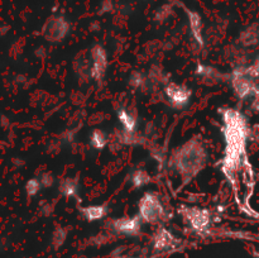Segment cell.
<instances>
[{"mask_svg":"<svg viewBox=\"0 0 259 258\" xmlns=\"http://www.w3.org/2000/svg\"><path fill=\"white\" fill-rule=\"evenodd\" d=\"M222 133L225 138L224 157L222 159V172L228 181L237 185L238 169L247 164V137L248 125L244 115L235 109H225L223 111Z\"/></svg>","mask_w":259,"mask_h":258,"instance_id":"cell-1","label":"cell"},{"mask_svg":"<svg viewBox=\"0 0 259 258\" xmlns=\"http://www.w3.org/2000/svg\"><path fill=\"white\" fill-rule=\"evenodd\" d=\"M206 159L207 154L204 144L199 139H190L175 151L172 164L182 179L189 182L204 168Z\"/></svg>","mask_w":259,"mask_h":258,"instance_id":"cell-2","label":"cell"},{"mask_svg":"<svg viewBox=\"0 0 259 258\" xmlns=\"http://www.w3.org/2000/svg\"><path fill=\"white\" fill-rule=\"evenodd\" d=\"M139 217L144 223L156 224L166 219L163 204L153 192H146L139 201Z\"/></svg>","mask_w":259,"mask_h":258,"instance_id":"cell-3","label":"cell"},{"mask_svg":"<svg viewBox=\"0 0 259 258\" xmlns=\"http://www.w3.org/2000/svg\"><path fill=\"white\" fill-rule=\"evenodd\" d=\"M181 214L196 234L201 237L209 234L212 225V214L210 210L202 207H184L181 209Z\"/></svg>","mask_w":259,"mask_h":258,"instance_id":"cell-4","label":"cell"},{"mask_svg":"<svg viewBox=\"0 0 259 258\" xmlns=\"http://www.w3.org/2000/svg\"><path fill=\"white\" fill-rule=\"evenodd\" d=\"M164 94H166L169 104L177 110H181L185 106H187V104L191 100L192 90L186 85L171 82L164 88Z\"/></svg>","mask_w":259,"mask_h":258,"instance_id":"cell-5","label":"cell"},{"mask_svg":"<svg viewBox=\"0 0 259 258\" xmlns=\"http://www.w3.org/2000/svg\"><path fill=\"white\" fill-rule=\"evenodd\" d=\"M90 67H89V72L90 76L95 81L100 82L103 81L104 76L106 73V68H108V55L104 47L100 45L94 46L90 53Z\"/></svg>","mask_w":259,"mask_h":258,"instance_id":"cell-6","label":"cell"},{"mask_svg":"<svg viewBox=\"0 0 259 258\" xmlns=\"http://www.w3.org/2000/svg\"><path fill=\"white\" fill-rule=\"evenodd\" d=\"M180 245V239H177L168 229L166 228H159L154 233L152 238V247L156 252H171L175 250Z\"/></svg>","mask_w":259,"mask_h":258,"instance_id":"cell-7","label":"cell"},{"mask_svg":"<svg viewBox=\"0 0 259 258\" xmlns=\"http://www.w3.org/2000/svg\"><path fill=\"white\" fill-rule=\"evenodd\" d=\"M142 223L143 220L141 219L139 215L136 217H125V218H119L115 219L111 224L114 232H116L118 234L126 235V237H136L141 233Z\"/></svg>","mask_w":259,"mask_h":258,"instance_id":"cell-8","label":"cell"},{"mask_svg":"<svg viewBox=\"0 0 259 258\" xmlns=\"http://www.w3.org/2000/svg\"><path fill=\"white\" fill-rule=\"evenodd\" d=\"M67 33L68 24L62 18H58L57 20H50L43 29V35L50 42H60L66 37Z\"/></svg>","mask_w":259,"mask_h":258,"instance_id":"cell-9","label":"cell"},{"mask_svg":"<svg viewBox=\"0 0 259 258\" xmlns=\"http://www.w3.org/2000/svg\"><path fill=\"white\" fill-rule=\"evenodd\" d=\"M190 19V27H191V33L194 35V39L196 40L200 47H204V38H202V23L201 18L197 13L187 10Z\"/></svg>","mask_w":259,"mask_h":258,"instance_id":"cell-10","label":"cell"},{"mask_svg":"<svg viewBox=\"0 0 259 258\" xmlns=\"http://www.w3.org/2000/svg\"><path fill=\"white\" fill-rule=\"evenodd\" d=\"M113 258H151L146 249L137 247H120L113 253Z\"/></svg>","mask_w":259,"mask_h":258,"instance_id":"cell-11","label":"cell"},{"mask_svg":"<svg viewBox=\"0 0 259 258\" xmlns=\"http://www.w3.org/2000/svg\"><path fill=\"white\" fill-rule=\"evenodd\" d=\"M81 212L88 222H96L105 218V215L108 214V207L105 205H93V206L82 207Z\"/></svg>","mask_w":259,"mask_h":258,"instance_id":"cell-12","label":"cell"},{"mask_svg":"<svg viewBox=\"0 0 259 258\" xmlns=\"http://www.w3.org/2000/svg\"><path fill=\"white\" fill-rule=\"evenodd\" d=\"M118 119L119 123L123 126L124 132H129V133H136L137 131V119L131 111H128L126 109H120L118 110Z\"/></svg>","mask_w":259,"mask_h":258,"instance_id":"cell-13","label":"cell"},{"mask_svg":"<svg viewBox=\"0 0 259 258\" xmlns=\"http://www.w3.org/2000/svg\"><path fill=\"white\" fill-rule=\"evenodd\" d=\"M60 192L66 197H75L77 196L78 192V182L75 179H63L60 182Z\"/></svg>","mask_w":259,"mask_h":258,"instance_id":"cell-14","label":"cell"},{"mask_svg":"<svg viewBox=\"0 0 259 258\" xmlns=\"http://www.w3.org/2000/svg\"><path fill=\"white\" fill-rule=\"evenodd\" d=\"M108 144V136L101 129H94L90 136V146L95 149H103Z\"/></svg>","mask_w":259,"mask_h":258,"instance_id":"cell-15","label":"cell"},{"mask_svg":"<svg viewBox=\"0 0 259 258\" xmlns=\"http://www.w3.org/2000/svg\"><path fill=\"white\" fill-rule=\"evenodd\" d=\"M149 182H151V176H149L148 172L144 171V169H138V171H136L132 175V184H133V186L137 187V189H138V187L146 186Z\"/></svg>","mask_w":259,"mask_h":258,"instance_id":"cell-16","label":"cell"},{"mask_svg":"<svg viewBox=\"0 0 259 258\" xmlns=\"http://www.w3.org/2000/svg\"><path fill=\"white\" fill-rule=\"evenodd\" d=\"M66 238H67V230L62 227L56 228L55 232L52 233V239H51L53 248L58 249V248L62 247L66 242Z\"/></svg>","mask_w":259,"mask_h":258,"instance_id":"cell-17","label":"cell"},{"mask_svg":"<svg viewBox=\"0 0 259 258\" xmlns=\"http://www.w3.org/2000/svg\"><path fill=\"white\" fill-rule=\"evenodd\" d=\"M196 73L204 78H219L220 73L219 71L211 66L204 65V63H199L196 68Z\"/></svg>","mask_w":259,"mask_h":258,"instance_id":"cell-18","label":"cell"},{"mask_svg":"<svg viewBox=\"0 0 259 258\" xmlns=\"http://www.w3.org/2000/svg\"><path fill=\"white\" fill-rule=\"evenodd\" d=\"M40 189H42V185H40V181L38 179L29 180L25 185V192H27L28 197L35 196Z\"/></svg>","mask_w":259,"mask_h":258,"instance_id":"cell-19","label":"cell"},{"mask_svg":"<svg viewBox=\"0 0 259 258\" xmlns=\"http://www.w3.org/2000/svg\"><path fill=\"white\" fill-rule=\"evenodd\" d=\"M144 82H146V78L142 75L141 72H133L131 76H129V85L134 89H141L143 88Z\"/></svg>","mask_w":259,"mask_h":258,"instance_id":"cell-20","label":"cell"},{"mask_svg":"<svg viewBox=\"0 0 259 258\" xmlns=\"http://www.w3.org/2000/svg\"><path fill=\"white\" fill-rule=\"evenodd\" d=\"M39 181L42 187H51L53 185V182H55V177H53V175L51 172H46V174H43L40 176Z\"/></svg>","mask_w":259,"mask_h":258,"instance_id":"cell-21","label":"cell"},{"mask_svg":"<svg viewBox=\"0 0 259 258\" xmlns=\"http://www.w3.org/2000/svg\"><path fill=\"white\" fill-rule=\"evenodd\" d=\"M258 258H259V255H258Z\"/></svg>","mask_w":259,"mask_h":258,"instance_id":"cell-22","label":"cell"}]
</instances>
